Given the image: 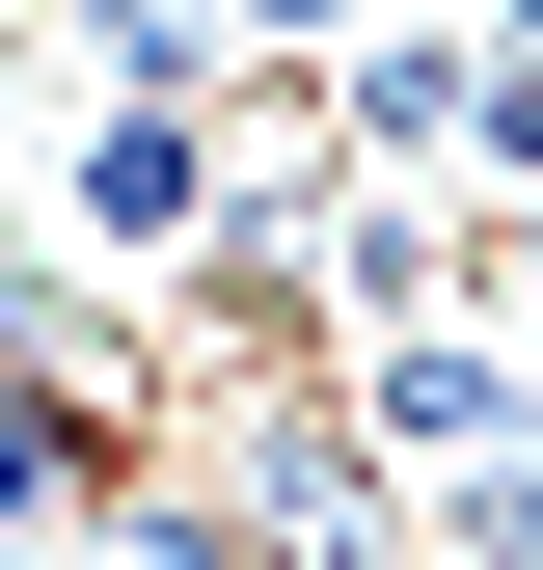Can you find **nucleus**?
<instances>
[{
    "instance_id": "obj_1",
    "label": "nucleus",
    "mask_w": 543,
    "mask_h": 570,
    "mask_svg": "<svg viewBox=\"0 0 543 570\" xmlns=\"http://www.w3.org/2000/svg\"><path fill=\"white\" fill-rule=\"evenodd\" d=\"M245 109V82H218ZM190 109V82H109V109H55V218H82V272H190V245H245V136Z\"/></svg>"
}]
</instances>
